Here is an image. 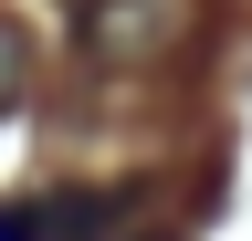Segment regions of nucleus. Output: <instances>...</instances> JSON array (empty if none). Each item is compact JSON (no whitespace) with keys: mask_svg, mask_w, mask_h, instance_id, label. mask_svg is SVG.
I'll return each mask as SVG.
<instances>
[{"mask_svg":"<svg viewBox=\"0 0 252 241\" xmlns=\"http://www.w3.org/2000/svg\"><path fill=\"white\" fill-rule=\"evenodd\" d=\"M189 0H84L74 11V63L94 74H147L158 53H179Z\"/></svg>","mask_w":252,"mask_h":241,"instance_id":"nucleus-1","label":"nucleus"},{"mask_svg":"<svg viewBox=\"0 0 252 241\" xmlns=\"http://www.w3.org/2000/svg\"><path fill=\"white\" fill-rule=\"evenodd\" d=\"M21 74H32V42L11 32V21H0V115H11V105H21Z\"/></svg>","mask_w":252,"mask_h":241,"instance_id":"nucleus-2","label":"nucleus"}]
</instances>
